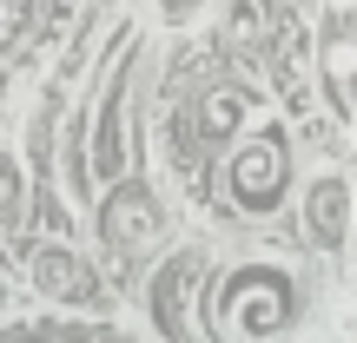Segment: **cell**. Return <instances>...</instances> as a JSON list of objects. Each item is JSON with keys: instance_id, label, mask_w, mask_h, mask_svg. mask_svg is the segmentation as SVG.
<instances>
[{"instance_id": "cell-1", "label": "cell", "mask_w": 357, "mask_h": 343, "mask_svg": "<svg viewBox=\"0 0 357 343\" xmlns=\"http://www.w3.org/2000/svg\"><path fill=\"white\" fill-rule=\"evenodd\" d=\"M357 225V191H351V172H318L305 185V231L318 251H344Z\"/></svg>"}, {"instance_id": "cell-2", "label": "cell", "mask_w": 357, "mask_h": 343, "mask_svg": "<svg viewBox=\"0 0 357 343\" xmlns=\"http://www.w3.org/2000/svg\"><path fill=\"white\" fill-rule=\"evenodd\" d=\"M33 284L47 297H60V304H93V271L79 264L73 251H53V244L33 257Z\"/></svg>"}, {"instance_id": "cell-3", "label": "cell", "mask_w": 357, "mask_h": 343, "mask_svg": "<svg viewBox=\"0 0 357 343\" xmlns=\"http://www.w3.org/2000/svg\"><path fill=\"white\" fill-rule=\"evenodd\" d=\"M265 172H271V178L284 172V145H278V139H258L252 152L238 159V191H245L252 205H265Z\"/></svg>"}, {"instance_id": "cell-4", "label": "cell", "mask_w": 357, "mask_h": 343, "mask_svg": "<svg viewBox=\"0 0 357 343\" xmlns=\"http://www.w3.org/2000/svg\"><path fill=\"white\" fill-rule=\"evenodd\" d=\"M205 119H212V132H231L238 126V99H231V93L225 99H205Z\"/></svg>"}, {"instance_id": "cell-5", "label": "cell", "mask_w": 357, "mask_h": 343, "mask_svg": "<svg viewBox=\"0 0 357 343\" xmlns=\"http://www.w3.org/2000/svg\"><path fill=\"white\" fill-rule=\"evenodd\" d=\"M153 7H159V13H166V26H185V20H192V13H199V7H205V0H153Z\"/></svg>"}, {"instance_id": "cell-6", "label": "cell", "mask_w": 357, "mask_h": 343, "mask_svg": "<svg viewBox=\"0 0 357 343\" xmlns=\"http://www.w3.org/2000/svg\"><path fill=\"white\" fill-rule=\"evenodd\" d=\"M13 212V166H0V218Z\"/></svg>"}, {"instance_id": "cell-7", "label": "cell", "mask_w": 357, "mask_h": 343, "mask_svg": "<svg viewBox=\"0 0 357 343\" xmlns=\"http://www.w3.org/2000/svg\"><path fill=\"white\" fill-rule=\"evenodd\" d=\"M351 191H357V159H351Z\"/></svg>"}]
</instances>
